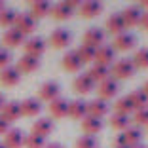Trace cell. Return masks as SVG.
I'll return each instance as SVG.
<instances>
[{"label":"cell","instance_id":"cell-44","mask_svg":"<svg viewBox=\"0 0 148 148\" xmlns=\"http://www.w3.org/2000/svg\"><path fill=\"white\" fill-rule=\"evenodd\" d=\"M4 105H6V97L2 95V93H0V110L4 108Z\"/></svg>","mask_w":148,"mask_h":148},{"label":"cell","instance_id":"cell-20","mask_svg":"<svg viewBox=\"0 0 148 148\" xmlns=\"http://www.w3.org/2000/svg\"><path fill=\"white\" fill-rule=\"evenodd\" d=\"M61 65H63V69H65L66 72H80L82 66H84V63L80 61L78 53L74 51V49H70V51H66L65 55H63Z\"/></svg>","mask_w":148,"mask_h":148},{"label":"cell","instance_id":"cell-50","mask_svg":"<svg viewBox=\"0 0 148 148\" xmlns=\"http://www.w3.org/2000/svg\"><path fill=\"white\" fill-rule=\"evenodd\" d=\"M146 133H148V127H146Z\"/></svg>","mask_w":148,"mask_h":148},{"label":"cell","instance_id":"cell-5","mask_svg":"<svg viewBox=\"0 0 148 148\" xmlns=\"http://www.w3.org/2000/svg\"><path fill=\"white\" fill-rule=\"evenodd\" d=\"M72 89H74L76 95H82L84 97V95H89L93 89H97V84L91 80V76H89L87 72H82V74H78V76L74 78Z\"/></svg>","mask_w":148,"mask_h":148},{"label":"cell","instance_id":"cell-3","mask_svg":"<svg viewBox=\"0 0 148 148\" xmlns=\"http://www.w3.org/2000/svg\"><path fill=\"white\" fill-rule=\"evenodd\" d=\"M97 93H99V99L108 103V101H112V99L118 97V93H120V82L110 76V78L103 80L101 84H97Z\"/></svg>","mask_w":148,"mask_h":148},{"label":"cell","instance_id":"cell-30","mask_svg":"<svg viewBox=\"0 0 148 148\" xmlns=\"http://www.w3.org/2000/svg\"><path fill=\"white\" fill-rule=\"evenodd\" d=\"M110 127L116 131H125L127 127H131V116H125V114H118V112H112V116H110Z\"/></svg>","mask_w":148,"mask_h":148},{"label":"cell","instance_id":"cell-10","mask_svg":"<svg viewBox=\"0 0 148 148\" xmlns=\"http://www.w3.org/2000/svg\"><path fill=\"white\" fill-rule=\"evenodd\" d=\"M25 53L27 55H32V57H42L44 51H46V40L40 38V36H31V38L25 40Z\"/></svg>","mask_w":148,"mask_h":148},{"label":"cell","instance_id":"cell-26","mask_svg":"<svg viewBox=\"0 0 148 148\" xmlns=\"http://www.w3.org/2000/svg\"><path fill=\"white\" fill-rule=\"evenodd\" d=\"M69 103L70 101H66L65 97H59V99H55V101H51L49 103V114H51L53 118H65V116H69Z\"/></svg>","mask_w":148,"mask_h":148},{"label":"cell","instance_id":"cell-40","mask_svg":"<svg viewBox=\"0 0 148 148\" xmlns=\"http://www.w3.org/2000/svg\"><path fill=\"white\" fill-rule=\"evenodd\" d=\"M8 131H10V123L6 122V120H4L2 116H0V135L4 137L6 133H8Z\"/></svg>","mask_w":148,"mask_h":148},{"label":"cell","instance_id":"cell-34","mask_svg":"<svg viewBox=\"0 0 148 148\" xmlns=\"http://www.w3.org/2000/svg\"><path fill=\"white\" fill-rule=\"evenodd\" d=\"M15 19H17V12L13 8H4L2 12H0V27H10V29H13V25H15Z\"/></svg>","mask_w":148,"mask_h":148},{"label":"cell","instance_id":"cell-18","mask_svg":"<svg viewBox=\"0 0 148 148\" xmlns=\"http://www.w3.org/2000/svg\"><path fill=\"white\" fill-rule=\"evenodd\" d=\"M114 61H116V49L112 46H101L97 48V53H95V63L99 65H105V66H112Z\"/></svg>","mask_w":148,"mask_h":148},{"label":"cell","instance_id":"cell-36","mask_svg":"<svg viewBox=\"0 0 148 148\" xmlns=\"http://www.w3.org/2000/svg\"><path fill=\"white\" fill-rule=\"evenodd\" d=\"M131 122L135 123L137 127H148V108L135 110L133 116H131Z\"/></svg>","mask_w":148,"mask_h":148},{"label":"cell","instance_id":"cell-8","mask_svg":"<svg viewBox=\"0 0 148 148\" xmlns=\"http://www.w3.org/2000/svg\"><path fill=\"white\" fill-rule=\"evenodd\" d=\"M105 6L103 2H97V0H86V2H80L78 6V13L84 19H95L103 13Z\"/></svg>","mask_w":148,"mask_h":148},{"label":"cell","instance_id":"cell-15","mask_svg":"<svg viewBox=\"0 0 148 148\" xmlns=\"http://www.w3.org/2000/svg\"><path fill=\"white\" fill-rule=\"evenodd\" d=\"M25 133H23L21 129H17V127H10V131L4 135V146L6 148H21L25 146Z\"/></svg>","mask_w":148,"mask_h":148},{"label":"cell","instance_id":"cell-32","mask_svg":"<svg viewBox=\"0 0 148 148\" xmlns=\"http://www.w3.org/2000/svg\"><path fill=\"white\" fill-rule=\"evenodd\" d=\"M135 106V110H140V108H148V95L143 91V89H135V91H131L127 95Z\"/></svg>","mask_w":148,"mask_h":148},{"label":"cell","instance_id":"cell-33","mask_svg":"<svg viewBox=\"0 0 148 148\" xmlns=\"http://www.w3.org/2000/svg\"><path fill=\"white\" fill-rule=\"evenodd\" d=\"M74 51L78 53L80 61H82L84 65H86V63H95V53H97L95 48H89V46H86V44H80Z\"/></svg>","mask_w":148,"mask_h":148},{"label":"cell","instance_id":"cell-28","mask_svg":"<svg viewBox=\"0 0 148 148\" xmlns=\"http://www.w3.org/2000/svg\"><path fill=\"white\" fill-rule=\"evenodd\" d=\"M49 13H51V4L49 2H46V0H34V2H31V15L36 21L46 17V15H49Z\"/></svg>","mask_w":148,"mask_h":148},{"label":"cell","instance_id":"cell-25","mask_svg":"<svg viewBox=\"0 0 148 148\" xmlns=\"http://www.w3.org/2000/svg\"><path fill=\"white\" fill-rule=\"evenodd\" d=\"M103 127H105V123H103V120H99V118L86 116L82 120V131H84V135L95 137L97 133H101V131H103Z\"/></svg>","mask_w":148,"mask_h":148},{"label":"cell","instance_id":"cell-17","mask_svg":"<svg viewBox=\"0 0 148 148\" xmlns=\"http://www.w3.org/2000/svg\"><path fill=\"white\" fill-rule=\"evenodd\" d=\"M53 129H55V125H53V122L49 120V118H38V120L32 123L31 133L32 135L42 137V139H46V137H49L53 133Z\"/></svg>","mask_w":148,"mask_h":148},{"label":"cell","instance_id":"cell-24","mask_svg":"<svg viewBox=\"0 0 148 148\" xmlns=\"http://www.w3.org/2000/svg\"><path fill=\"white\" fill-rule=\"evenodd\" d=\"M86 116H87V101H84V99L70 101L69 103V118L80 120V122H82Z\"/></svg>","mask_w":148,"mask_h":148},{"label":"cell","instance_id":"cell-48","mask_svg":"<svg viewBox=\"0 0 148 148\" xmlns=\"http://www.w3.org/2000/svg\"><path fill=\"white\" fill-rule=\"evenodd\" d=\"M4 8H6V6H4V4H2V2H0V12H2V10H4Z\"/></svg>","mask_w":148,"mask_h":148},{"label":"cell","instance_id":"cell-16","mask_svg":"<svg viewBox=\"0 0 148 148\" xmlns=\"http://www.w3.org/2000/svg\"><path fill=\"white\" fill-rule=\"evenodd\" d=\"M21 82V72H19L15 66H6V69L0 70V84L4 87H15Z\"/></svg>","mask_w":148,"mask_h":148},{"label":"cell","instance_id":"cell-22","mask_svg":"<svg viewBox=\"0 0 148 148\" xmlns=\"http://www.w3.org/2000/svg\"><path fill=\"white\" fill-rule=\"evenodd\" d=\"M15 69H17L19 72L31 74V72H34V70L40 69V59H38V57H32V55L23 53V55L19 57V61H17V65H15Z\"/></svg>","mask_w":148,"mask_h":148},{"label":"cell","instance_id":"cell-23","mask_svg":"<svg viewBox=\"0 0 148 148\" xmlns=\"http://www.w3.org/2000/svg\"><path fill=\"white\" fill-rule=\"evenodd\" d=\"M0 116L4 118L8 123L17 122L19 118H21V105H19L17 101H8L4 105V108L0 110Z\"/></svg>","mask_w":148,"mask_h":148},{"label":"cell","instance_id":"cell-4","mask_svg":"<svg viewBox=\"0 0 148 148\" xmlns=\"http://www.w3.org/2000/svg\"><path fill=\"white\" fill-rule=\"evenodd\" d=\"M143 129L137 125H131L127 127L125 131H122L116 139V144H122V146H137V144H143Z\"/></svg>","mask_w":148,"mask_h":148},{"label":"cell","instance_id":"cell-35","mask_svg":"<svg viewBox=\"0 0 148 148\" xmlns=\"http://www.w3.org/2000/svg\"><path fill=\"white\" fill-rule=\"evenodd\" d=\"M131 61H133L135 69H148V48H139Z\"/></svg>","mask_w":148,"mask_h":148},{"label":"cell","instance_id":"cell-46","mask_svg":"<svg viewBox=\"0 0 148 148\" xmlns=\"http://www.w3.org/2000/svg\"><path fill=\"white\" fill-rule=\"evenodd\" d=\"M112 148H129V146H122V144H114Z\"/></svg>","mask_w":148,"mask_h":148},{"label":"cell","instance_id":"cell-12","mask_svg":"<svg viewBox=\"0 0 148 148\" xmlns=\"http://www.w3.org/2000/svg\"><path fill=\"white\" fill-rule=\"evenodd\" d=\"M61 97V87L57 82H44L40 86V93H38V99L40 101H46V103H51V101L59 99Z\"/></svg>","mask_w":148,"mask_h":148},{"label":"cell","instance_id":"cell-37","mask_svg":"<svg viewBox=\"0 0 148 148\" xmlns=\"http://www.w3.org/2000/svg\"><path fill=\"white\" fill-rule=\"evenodd\" d=\"M44 146H46V139H42V137L32 135V133L25 137V148H44Z\"/></svg>","mask_w":148,"mask_h":148},{"label":"cell","instance_id":"cell-14","mask_svg":"<svg viewBox=\"0 0 148 148\" xmlns=\"http://www.w3.org/2000/svg\"><path fill=\"white\" fill-rule=\"evenodd\" d=\"M108 112H110V106H108L106 101L99 99V97L93 99V101H87V116H93V118L103 120Z\"/></svg>","mask_w":148,"mask_h":148},{"label":"cell","instance_id":"cell-13","mask_svg":"<svg viewBox=\"0 0 148 148\" xmlns=\"http://www.w3.org/2000/svg\"><path fill=\"white\" fill-rule=\"evenodd\" d=\"M21 116H27V118H32V116H38L40 112H42V101L36 99V97H27V99H23L21 103Z\"/></svg>","mask_w":148,"mask_h":148},{"label":"cell","instance_id":"cell-7","mask_svg":"<svg viewBox=\"0 0 148 148\" xmlns=\"http://www.w3.org/2000/svg\"><path fill=\"white\" fill-rule=\"evenodd\" d=\"M36 19L32 17L31 13H17V19H15V25H13V29L15 31H19L23 36H29L32 34V32L36 31Z\"/></svg>","mask_w":148,"mask_h":148},{"label":"cell","instance_id":"cell-6","mask_svg":"<svg viewBox=\"0 0 148 148\" xmlns=\"http://www.w3.org/2000/svg\"><path fill=\"white\" fill-rule=\"evenodd\" d=\"M70 42H72V34H70V31H66V29H55V31H51V34H49V46L55 49H65L70 46Z\"/></svg>","mask_w":148,"mask_h":148},{"label":"cell","instance_id":"cell-31","mask_svg":"<svg viewBox=\"0 0 148 148\" xmlns=\"http://www.w3.org/2000/svg\"><path fill=\"white\" fill-rule=\"evenodd\" d=\"M114 112L125 114V116H133V112H135V106H133L131 99L125 95V97H120V99H116V103H114Z\"/></svg>","mask_w":148,"mask_h":148},{"label":"cell","instance_id":"cell-11","mask_svg":"<svg viewBox=\"0 0 148 148\" xmlns=\"http://www.w3.org/2000/svg\"><path fill=\"white\" fill-rule=\"evenodd\" d=\"M137 46V36L131 34V32H122V34L114 36V46L112 48L116 51H131V49Z\"/></svg>","mask_w":148,"mask_h":148},{"label":"cell","instance_id":"cell-9","mask_svg":"<svg viewBox=\"0 0 148 148\" xmlns=\"http://www.w3.org/2000/svg\"><path fill=\"white\" fill-rule=\"evenodd\" d=\"M105 38H106V34H105V31L103 29H99V27H91V29H87L86 32H84V42L82 44H86V46H89V48H101V46H105Z\"/></svg>","mask_w":148,"mask_h":148},{"label":"cell","instance_id":"cell-39","mask_svg":"<svg viewBox=\"0 0 148 148\" xmlns=\"http://www.w3.org/2000/svg\"><path fill=\"white\" fill-rule=\"evenodd\" d=\"M12 65V53L6 48H0V70Z\"/></svg>","mask_w":148,"mask_h":148},{"label":"cell","instance_id":"cell-49","mask_svg":"<svg viewBox=\"0 0 148 148\" xmlns=\"http://www.w3.org/2000/svg\"><path fill=\"white\" fill-rule=\"evenodd\" d=\"M0 148H6V146H4V143H0Z\"/></svg>","mask_w":148,"mask_h":148},{"label":"cell","instance_id":"cell-19","mask_svg":"<svg viewBox=\"0 0 148 148\" xmlns=\"http://www.w3.org/2000/svg\"><path fill=\"white\" fill-rule=\"evenodd\" d=\"M105 27H106V32H110L112 36H118V34H122V32L127 31L125 23H123L122 15H120V12H118V13H110L108 17H106Z\"/></svg>","mask_w":148,"mask_h":148},{"label":"cell","instance_id":"cell-45","mask_svg":"<svg viewBox=\"0 0 148 148\" xmlns=\"http://www.w3.org/2000/svg\"><path fill=\"white\" fill-rule=\"evenodd\" d=\"M143 91H144V93H146V95H148V80H146V82H144V86H143Z\"/></svg>","mask_w":148,"mask_h":148},{"label":"cell","instance_id":"cell-43","mask_svg":"<svg viewBox=\"0 0 148 148\" xmlns=\"http://www.w3.org/2000/svg\"><path fill=\"white\" fill-rule=\"evenodd\" d=\"M44 148H63V146L59 143H46V146H44Z\"/></svg>","mask_w":148,"mask_h":148},{"label":"cell","instance_id":"cell-41","mask_svg":"<svg viewBox=\"0 0 148 148\" xmlns=\"http://www.w3.org/2000/svg\"><path fill=\"white\" fill-rule=\"evenodd\" d=\"M139 27L143 29V31H148V12H144V13H143V17H140Z\"/></svg>","mask_w":148,"mask_h":148},{"label":"cell","instance_id":"cell-27","mask_svg":"<svg viewBox=\"0 0 148 148\" xmlns=\"http://www.w3.org/2000/svg\"><path fill=\"white\" fill-rule=\"evenodd\" d=\"M2 42H4L6 48H19L21 44H25V36L15 29H8L2 34Z\"/></svg>","mask_w":148,"mask_h":148},{"label":"cell","instance_id":"cell-2","mask_svg":"<svg viewBox=\"0 0 148 148\" xmlns=\"http://www.w3.org/2000/svg\"><path fill=\"white\" fill-rule=\"evenodd\" d=\"M80 2L76 0H69V2H57V4L51 6V17L57 19V21H66L74 15V12H78Z\"/></svg>","mask_w":148,"mask_h":148},{"label":"cell","instance_id":"cell-1","mask_svg":"<svg viewBox=\"0 0 148 148\" xmlns=\"http://www.w3.org/2000/svg\"><path fill=\"white\" fill-rule=\"evenodd\" d=\"M135 65H133V61L131 59H116L114 61V65L110 66V76H112L114 80H129L135 76Z\"/></svg>","mask_w":148,"mask_h":148},{"label":"cell","instance_id":"cell-29","mask_svg":"<svg viewBox=\"0 0 148 148\" xmlns=\"http://www.w3.org/2000/svg\"><path fill=\"white\" fill-rule=\"evenodd\" d=\"M87 74L91 76V80L95 84H101L103 80L110 78V66H105V65H99V63H93L87 70Z\"/></svg>","mask_w":148,"mask_h":148},{"label":"cell","instance_id":"cell-38","mask_svg":"<svg viewBox=\"0 0 148 148\" xmlns=\"http://www.w3.org/2000/svg\"><path fill=\"white\" fill-rule=\"evenodd\" d=\"M74 148H97V139L91 135H82L76 139Z\"/></svg>","mask_w":148,"mask_h":148},{"label":"cell","instance_id":"cell-21","mask_svg":"<svg viewBox=\"0 0 148 148\" xmlns=\"http://www.w3.org/2000/svg\"><path fill=\"white\" fill-rule=\"evenodd\" d=\"M120 15H122L123 23H125V29H129V27H139L140 17H143V12L139 10V6H129V8L122 10Z\"/></svg>","mask_w":148,"mask_h":148},{"label":"cell","instance_id":"cell-47","mask_svg":"<svg viewBox=\"0 0 148 148\" xmlns=\"http://www.w3.org/2000/svg\"><path fill=\"white\" fill-rule=\"evenodd\" d=\"M129 148H146L144 144H137V146H129Z\"/></svg>","mask_w":148,"mask_h":148},{"label":"cell","instance_id":"cell-42","mask_svg":"<svg viewBox=\"0 0 148 148\" xmlns=\"http://www.w3.org/2000/svg\"><path fill=\"white\" fill-rule=\"evenodd\" d=\"M139 10H140V12H148V0H143V2H140Z\"/></svg>","mask_w":148,"mask_h":148}]
</instances>
